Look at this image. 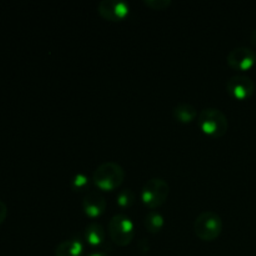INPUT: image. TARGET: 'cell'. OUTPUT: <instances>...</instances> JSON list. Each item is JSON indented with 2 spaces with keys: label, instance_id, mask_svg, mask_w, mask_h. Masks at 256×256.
Returning a JSON list of instances; mask_svg holds the SVG:
<instances>
[{
  "label": "cell",
  "instance_id": "obj_15",
  "mask_svg": "<svg viewBox=\"0 0 256 256\" xmlns=\"http://www.w3.org/2000/svg\"><path fill=\"white\" fill-rule=\"evenodd\" d=\"M90 186V179L88 178L86 174H82V172H79V174L75 175L72 180V188L74 192H86Z\"/></svg>",
  "mask_w": 256,
  "mask_h": 256
},
{
  "label": "cell",
  "instance_id": "obj_6",
  "mask_svg": "<svg viewBox=\"0 0 256 256\" xmlns=\"http://www.w3.org/2000/svg\"><path fill=\"white\" fill-rule=\"evenodd\" d=\"M228 64L234 70L246 72L256 62V52L249 46H236L228 54Z\"/></svg>",
  "mask_w": 256,
  "mask_h": 256
},
{
  "label": "cell",
  "instance_id": "obj_2",
  "mask_svg": "<svg viewBox=\"0 0 256 256\" xmlns=\"http://www.w3.org/2000/svg\"><path fill=\"white\" fill-rule=\"evenodd\" d=\"M198 124L204 134L212 138H222L229 130V120L226 115L216 108H206L202 110Z\"/></svg>",
  "mask_w": 256,
  "mask_h": 256
},
{
  "label": "cell",
  "instance_id": "obj_9",
  "mask_svg": "<svg viewBox=\"0 0 256 256\" xmlns=\"http://www.w3.org/2000/svg\"><path fill=\"white\" fill-rule=\"evenodd\" d=\"M106 206L108 202L105 196L96 190L86 192L84 200H82V209H84L85 215L92 218V219L102 216L106 210Z\"/></svg>",
  "mask_w": 256,
  "mask_h": 256
},
{
  "label": "cell",
  "instance_id": "obj_13",
  "mask_svg": "<svg viewBox=\"0 0 256 256\" xmlns=\"http://www.w3.org/2000/svg\"><path fill=\"white\" fill-rule=\"evenodd\" d=\"M164 216H162V212H156V210H152V212H148V215L145 216L144 225L150 234H158V232H162V228H164Z\"/></svg>",
  "mask_w": 256,
  "mask_h": 256
},
{
  "label": "cell",
  "instance_id": "obj_5",
  "mask_svg": "<svg viewBox=\"0 0 256 256\" xmlns=\"http://www.w3.org/2000/svg\"><path fill=\"white\" fill-rule=\"evenodd\" d=\"M109 235L118 246H128L135 236V225L128 215L116 214L109 222Z\"/></svg>",
  "mask_w": 256,
  "mask_h": 256
},
{
  "label": "cell",
  "instance_id": "obj_18",
  "mask_svg": "<svg viewBox=\"0 0 256 256\" xmlns=\"http://www.w3.org/2000/svg\"><path fill=\"white\" fill-rule=\"evenodd\" d=\"M86 256H109V255L105 254V252H92Z\"/></svg>",
  "mask_w": 256,
  "mask_h": 256
},
{
  "label": "cell",
  "instance_id": "obj_1",
  "mask_svg": "<svg viewBox=\"0 0 256 256\" xmlns=\"http://www.w3.org/2000/svg\"><path fill=\"white\" fill-rule=\"evenodd\" d=\"M125 170L115 162H102L92 175V182L102 192H112L124 182Z\"/></svg>",
  "mask_w": 256,
  "mask_h": 256
},
{
  "label": "cell",
  "instance_id": "obj_10",
  "mask_svg": "<svg viewBox=\"0 0 256 256\" xmlns=\"http://www.w3.org/2000/svg\"><path fill=\"white\" fill-rule=\"evenodd\" d=\"M84 249V242L79 238H72L58 245L55 249V256H82Z\"/></svg>",
  "mask_w": 256,
  "mask_h": 256
},
{
  "label": "cell",
  "instance_id": "obj_8",
  "mask_svg": "<svg viewBox=\"0 0 256 256\" xmlns=\"http://www.w3.org/2000/svg\"><path fill=\"white\" fill-rule=\"evenodd\" d=\"M226 90L238 100H246L254 94L255 82L246 75H234L226 82Z\"/></svg>",
  "mask_w": 256,
  "mask_h": 256
},
{
  "label": "cell",
  "instance_id": "obj_4",
  "mask_svg": "<svg viewBox=\"0 0 256 256\" xmlns=\"http://www.w3.org/2000/svg\"><path fill=\"white\" fill-rule=\"evenodd\" d=\"M169 194V184L162 178H152L145 182L140 192V198L145 206L150 210H155L166 202Z\"/></svg>",
  "mask_w": 256,
  "mask_h": 256
},
{
  "label": "cell",
  "instance_id": "obj_16",
  "mask_svg": "<svg viewBox=\"0 0 256 256\" xmlns=\"http://www.w3.org/2000/svg\"><path fill=\"white\" fill-rule=\"evenodd\" d=\"M144 2L154 10H164L172 5V0H145Z\"/></svg>",
  "mask_w": 256,
  "mask_h": 256
},
{
  "label": "cell",
  "instance_id": "obj_3",
  "mask_svg": "<svg viewBox=\"0 0 256 256\" xmlns=\"http://www.w3.org/2000/svg\"><path fill=\"white\" fill-rule=\"evenodd\" d=\"M222 219L218 212L206 210L196 218L194 224L195 234L202 242H214L222 235Z\"/></svg>",
  "mask_w": 256,
  "mask_h": 256
},
{
  "label": "cell",
  "instance_id": "obj_17",
  "mask_svg": "<svg viewBox=\"0 0 256 256\" xmlns=\"http://www.w3.org/2000/svg\"><path fill=\"white\" fill-rule=\"evenodd\" d=\"M8 218V206L4 202L0 200V225L6 220Z\"/></svg>",
  "mask_w": 256,
  "mask_h": 256
},
{
  "label": "cell",
  "instance_id": "obj_7",
  "mask_svg": "<svg viewBox=\"0 0 256 256\" xmlns=\"http://www.w3.org/2000/svg\"><path fill=\"white\" fill-rule=\"evenodd\" d=\"M98 12L109 22H122L130 14V5L124 0H102Z\"/></svg>",
  "mask_w": 256,
  "mask_h": 256
},
{
  "label": "cell",
  "instance_id": "obj_19",
  "mask_svg": "<svg viewBox=\"0 0 256 256\" xmlns=\"http://www.w3.org/2000/svg\"><path fill=\"white\" fill-rule=\"evenodd\" d=\"M250 40H252V44L256 48V30H254V32H252V35H250Z\"/></svg>",
  "mask_w": 256,
  "mask_h": 256
},
{
  "label": "cell",
  "instance_id": "obj_11",
  "mask_svg": "<svg viewBox=\"0 0 256 256\" xmlns=\"http://www.w3.org/2000/svg\"><path fill=\"white\" fill-rule=\"evenodd\" d=\"M106 239V232L104 226L96 222H92L85 228V240L92 248H100Z\"/></svg>",
  "mask_w": 256,
  "mask_h": 256
},
{
  "label": "cell",
  "instance_id": "obj_12",
  "mask_svg": "<svg viewBox=\"0 0 256 256\" xmlns=\"http://www.w3.org/2000/svg\"><path fill=\"white\" fill-rule=\"evenodd\" d=\"M172 115H174V119L178 122H182V124H189L192 120H195L198 118V110L194 105L189 104V102H182V104L176 105L172 110Z\"/></svg>",
  "mask_w": 256,
  "mask_h": 256
},
{
  "label": "cell",
  "instance_id": "obj_14",
  "mask_svg": "<svg viewBox=\"0 0 256 256\" xmlns=\"http://www.w3.org/2000/svg\"><path fill=\"white\" fill-rule=\"evenodd\" d=\"M135 200H136V195L132 192V189H124L122 192H119L116 196V202L120 208H132L135 204Z\"/></svg>",
  "mask_w": 256,
  "mask_h": 256
}]
</instances>
